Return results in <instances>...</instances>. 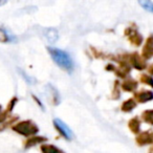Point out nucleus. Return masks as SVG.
<instances>
[{"instance_id":"obj_9","label":"nucleus","mask_w":153,"mask_h":153,"mask_svg":"<svg viewBox=\"0 0 153 153\" xmlns=\"http://www.w3.org/2000/svg\"><path fill=\"white\" fill-rule=\"evenodd\" d=\"M144 56L146 58H150L151 56H153V42H151V40L148 41L146 47H145Z\"/></svg>"},{"instance_id":"obj_13","label":"nucleus","mask_w":153,"mask_h":153,"mask_svg":"<svg viewBox=\"0 0 153 153\" xmlns=\"http://www.w3.org/2000/svg\"><path fill=\"white\" fill-rule=\"evenodd\" d=\"M134 106H135V103H134L132 100H128L127 102H125L123 104V110L130 111V110H132V109L134 108Z\"/></svg>"},{"instance_id":"obj_8","label":"nucleus","mask_w":153,"mask_h":153,"mask_svg":"<svg viewBox=\"0 0 153 153\" xmlns=\"http://www.w3.org/2000/svg\"><path fill=\"white\" fill-rule=\"evenodd\" d=\"M7 41H11V35H9V33L2 26H0V42H7Z\"/></svg>"},{"instance_id":"obj_6","label":"nucleus","mask_w":153,"mask_h":153,"mask_svg":"<svg viewBox=\"0 0 153 153\" xmlns=\"http://www.w3.org/2000/svg\"><path fill=\"white\" fill-rule=\"evenodd\" d=\"M152 140H153L152 135H150L149 133H142L137 137V142L140 143V145L149 144V143H152Z\"/></svg>"},{"instance_id":"obj_7","label":"nucleus","mask_w":153,"mask_h":153,"mask_svg":"<svg viewBox=\"0 0 153 153\" xmlns=\"http://www.w3.org/2000/svg\"><path fill=\"white\" fill-rule=\"evenodd\" d=\"M42 152L43 153H64L60 149L56 148L55 146H51V145H44L42 146Z\"/></svg>"},{"instance_id":"obj_11","label":"nucleus","mask_w":153,"mask_h":153,"mask_svg":"<svg viewBox=\"0 0 153 153\" xmlns=\"http://www.w3.org/2000/svg\"><path fill=\"white\" fill-rule=\"evenodd\" d=\"M143 117H144V120L147 123L153 125V110H148L146 112H144L143 113Z\"/></svg>"},{"instance_id":"obj_5","label":"nucleus","mask_w":153,"mask_h":153,"mask_svg":"<svg viewBox=\"0 0 153 153\" xmlns=\"http://www.w3.org/2000/svg\"><path fill=\"white\" fill-rule=\"evenodd\" d=\"M45 36H46L47 40L51 43L56 42V41L58 40V38H59V35H58L57 30H55V28H49V30H47Z\"/></svg>"},{"instance_id":"obj_12","label":"nucleus","mask_w":153,"mask_h":153,"mask_svg":"<svg viewBox=\"0 0 153 153\" xmlns=\"http://www.w3.org/2000/svg\"><path fill=\"white\" fill-rule=\"evenodd\" d=\"M140 4L144 7L146 11H149L153 13V2L151 1H140Z\"/></svg>"},{"instance_id":"obj_14","label":"nucleus","mask_w":153,"mask_h":153,"mask_svg":"<svg viewBox=\"0 0 153 153\" xmlns=\"http://www.w3.org/2000/svg\"><path fill=\"white\" fill-rule=\"evenodd\" d=\"M123 88L125 90H133L134 88H136V82L133 81H127L124 83Z\"/></svg>"},{"instance_id":"obj_17","label":"nucleus","mask_w":153,"mask_h":153,"mask_svg":"<svg viewBox=\"0 0 153 153\" xmlns=\"http://www.w3.org/2000/svg\"><path fill=\"white\" fill-rule=\"evenodd\" d=\"M149 71H150L151 74H153V65H151V66H150V68H149Z\"/></svg>"},{"instance_id":"obj_4","label":"nucleus","mask_w":153,"mask_h":153,"mask_svg":"<svg viewBox=\"0 0 153 153\" xmlns=\"http://www.w3.org/2000/svg\"><path fill=\"white\" fill-rule=\"evenodd\" d=\"M136 98L140 102H148L153 99V92L151 91H140L138 94H136Z\"/></svg>"},{"instance_id":"obj_10","label":"nucleus","mask_w":153,"mask_h":153,"mask_svg":"<svg viewBox=\"0 0 153 153\" xmlns=\"http://www.w3.org/2000/svg\"><path fill=\"white\" fill-rule=\"evenodd\" d=\"M129 127L132 132L136 133V132L140 130V122H138L136 119L132 120V121H130V123H129Z\"/></svg>"},{"instance_id":"obj_15","label":"nucleus","mask_w":153,"mask_h":153,"mask_svg":"<svg viewBox=\"0 0 153 153\" xmlns=\"http://www.w3.org/2000/svg\"><path fill=\"white\" fill-rule=\"evenodd\" d=\"M45 140H46V138L45 137H38V136H37L36 138H32V140H28L27 144H26V146L30 147V146H33V145H35V144H38V143L45 142Z\"/></svg>"},{"instance_id":"obj_16","label":"nucleus","mask_w":153,"mask_h":153,"mask_svg":"<svg viewBox=\"0 0 153 153\" xmlns=\"http://www.w3.org/2000/svg\"><path fill=\"white\" fill-rule=\"evenodd\" d=\"M142 81L145 82V83H147L148 85H150V86H152V87H153V79L151 78L150 76L144 74V76H142Z\"/></svg>"},{"instance_id":"obj_3","label":"nucleus","mask_w":153,"mask_h":153,"mask_svg":"<svg viewBox=\"0 0 153 153\" xmlns=\"http://www.w3.org/2000/svg\"><path fill=\"white\" fill-rule=\"evenodd\" d=\"M53 123H55L56 128L61 132V134L64 137H66L67 140H72V138H74V132L70 130V128L68 127L63 121H61V120H59V119H56L55 121H53Z\"/></svg>"},{"instance_id":"obj_18","label":"nucleus","mask_w":153,"mask_h":153,"mask_svg":"<svg viewBox=\"0 0 153 153\" xmlns=\"http://www.w3.org/2000/svg\"><path fill=\"white\" fill-rule=\"evenodd\" d=\"M152 153H153V151H152Z\"/></svg>"},{"instance_id":"obj_1","label":"nucleus","mask_w":153,"mask_h":153,"mask_svg":"<svg viewBox=\"0 0 153 153\" xmlns=\"http://www.w3.org/2000/svg\"><path fill=\"white\" fill-rule=\"evenodd\" d=\"M47 51L51 53L53 60L63 69L67 71H71L74 69V62H72L70 56L64 51L55 47H47Z\"/></svg>"},{"instance_id":"obj_2","label":"nucleus","mask_w":153,"mask_h":153,"mask_svg":"<svg viewBox=\"0 0 153 153\" xmlns=\"http://www.w3.org/2000/svg\"><path fill=\"white\" fill-rule=\"evenodd\" d=\"M14 130L19 133H21L22 135H30V134H36L38 132V128L35 124H33L32 122H22V123L18 124L17 126L14 127Z\"/></svg>"}]
</instances>
